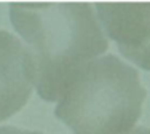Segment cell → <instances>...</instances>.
I'll return each instance as SVG.
<instances>
[{
	"label": "cell",
	"instance_id": "6da1fadb",
	"mask_svg": "<svg viewBox=\"0 0 150 134\" xmlns=\"http://www.w3.org/2000/svg\"><path fill=\"white\" fill-rule=\"evenodd\" d=\"M8 15L16 35L34 56L35 90L46 102L58 101L74 73L109 50L94 3L15 2Z\"/></svg>",
	"mask_w": 150,
	"mask_h": 134
},
{
	"label": "cell",
	"instance_id": "7a4b0ae2",
	"mask_svg": "<svg viewBox=\"0 0 150 134\" xmlns=\"http://www.w3.org/2000/svg\"><path fill=\"white\" fill-rule=\"evenodd\" d=\"M145 97L139 70L105 53L72 75L54 102V115L74 134H126L137 126Z\"/></svg>",
	"mask_w": 150,
	"mask_h": 134
},
{
	"label": "cell",
	"instance_id": "3957f363",
	"mask_svg": "<svg viewBox=\"0 0 150 134\" xmlns=\"http://www.w3.org/2000/svg\"><path fill=\"white\" fill-rule=\"evenodd\" d=\"M96 13L109 40L136 69L150 72V3L101 2Z\"/></svg>",
	"mask_w": 150,
	"mask_h": 134
},
{
	"label": "cell",
	"instance_id": "277c9868",
	"mask_svg": "<svg viewBox=\"0 0 150 134\" xmlns=\"http://www.w3.org/2000/svg\"><path fill=\"white\" fill-rule=\"evenodd\" d=\"M37 85V67L27 45L0 29V125L26 107Z\"/></svg>",
	"mask_w": 150,
	"mask_h": 134
},
{
	"label": "cell",
	"instance_id": "5b68a950",
	"mask_svg": "<svg viewBox=\"0 0 150 134\" xmlns=\"http://www.w3.org/2000/svg\"><path fill=\"white\" fill-rule=\"evenodd\" d=\"M0 134H45V133L23 129V128H18V126H10V125H0Z\"/></svg>",
	"mask_w": 150,
	"mask_h": 134
},
{
	"label": "cell",
	"instance_id": "8992f818",
	"mask_svg": "<svg viewBox=\"0 0 150 134\" xmlns=\"http://www.w3.org/2000/svg\"><path fill=\"white\" fill-rule=\"evenodd\" d=\"M126 134H150V126H134Z\"/></svg>",
	"mask_w": 150,
	"mask_h": 134
}]
</instances>
